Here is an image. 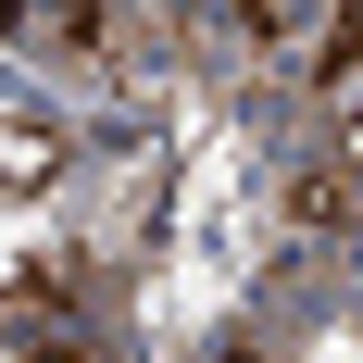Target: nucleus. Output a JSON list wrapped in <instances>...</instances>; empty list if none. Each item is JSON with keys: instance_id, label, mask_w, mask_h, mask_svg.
<instances>
[{"instance_id": "nucleus-4", "label": "nucleus", "mask_w": 363, "mask_h": 363, "mask_svg": "<svg viewBox=\"0 0 363 363\" xmlns=\"http://www.w3.org/2000/svg\"><path fill=\"white\" fill-rule=\"evenodd\" d=\"M338 176H351V188H363V101H351V113H338Z\"/></svg>"}, {"instance_id": "nucleus-3", "label": "nucleus", "mask_w": 363, "mask_h": 363, "mask_svg": "<svg viewBox=\"0 0 363 363\" xmlns=\"http://www.w3.org/2000/svg\"><path fill=\"white\" fill-rule=\"evenodd\" d=\"M0 363H101V351H88L63 313H13V326H0Z\"/></svg>"}, {"instance_id": "nucleus-2", "label": "nucleus", "mask_w": 363, "mask_h": 363, "mask_svg": "<svg viewBox=\"0 0 363 363\" xmlns=\"http://www.w3.org/2000/svg\"><path fill=\"white\" fill-rule=\"evenodd\" d=\"M289 26H301V0H188V38H201V50H238V63L276 50Z\"/></svg>"}, {"instance_id": "nucleus-1", "label": "nucleus", "mask_w": 363, "mask_h": 363, "mask_svg": "<svg viewBox=\"0 0 363 363\" xmlns=\"http://www.w3.org/2000/svg\"><path fill=\"white\" fill-rule=\"evenodd\" d=\"M0 38L26 63H101L113 50V0H0Z\"/></svg>"}]
</instances>
